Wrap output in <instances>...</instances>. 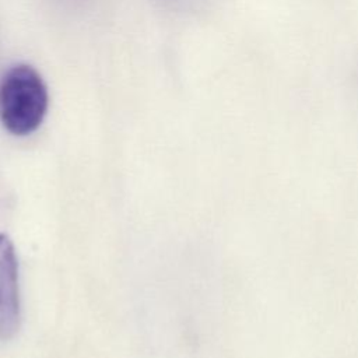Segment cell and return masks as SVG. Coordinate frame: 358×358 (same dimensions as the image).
Returning <instances> with one entry per match:
<instances>
[{
    "instance_id": "1",
    "label": "cell",
    "mask_w": 358,
    "mask_h": 358,
    "mask_svg": "<svg viewBox=\"0 0 358 358\" xmlns=\"http://www.w3.org/2000/svg\"><path fill=\"white\" fill-rule=\"evenodd\" d=\"M49 106V94L41 74L29 64L10 67L0 80V122L11 134L35 131Z\"/></svg>"
},
{
    "instance_id": "2",
    "label": "cell",
    "mask_w": 358,
    "mask_h": 358,
    "mask_svg": "<svg viewBox=\"0 0 358 358\" xmlns=\"http://www.w3.org/2000/svg\"><path fill=\"white\" fill-rule=\"evenodd\" d=\"M20 322L17 256L8 235L0 234V340L13 338L20 329Z\"/></svg>"
}]
</instances>
